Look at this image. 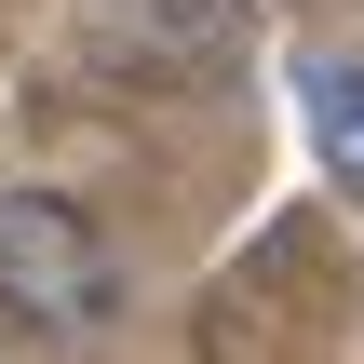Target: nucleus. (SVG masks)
Listing matches in <instances>:
<instances>
[{
    "mask_svg": "<svg viewBox=\"0 0 364 364\" xmlns=\"http://www.w3.org/2000/svg\"><path fill=\"white\" fill-rule=\"evenodd\" d=\"M108 311H122V270H108L95 216L54 203V189H0V324H27V338H95Z\"/></svg>",
    "mask_w": 364,
    "mask_h": 364,
    "instance_id": "1",
    "label": "nucleus"
},
{
    "mask_svg": "<svg viewBox=\"0 0 364 364\" xmlns=\"http://www.w3.org/2000/svg\"><path fill=\"white\" fill-rule=\"evenodd\" d=\"M243 41V0H135V14H108V54H176V68H203V54H230Z\"/></svg>",
    "mask_w": 364,
    "mask_h": 364,
    "instance_id": "2",
    "label": "nucleus"
},
{
    "mask_svg": "<svg viewBox=\"0 0 364 364\" xmlns=\"http://www.w3.org/2000/svg\"><path fill=\"white\" fill-rule=\"evenodd\" d=\"M297 108H311V149H324V162H338V176L364 189V68L311 54V68H297Z\"/></svg>",
    "mask_w": 364,
    "mask_h": 364,
    "instance_id": "3",
    "label": "nucleus"
}]
</instances>
